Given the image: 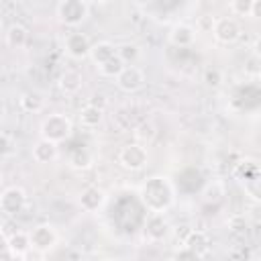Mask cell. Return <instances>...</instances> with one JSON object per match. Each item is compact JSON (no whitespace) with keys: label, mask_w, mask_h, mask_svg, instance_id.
<instances>
[{"label":"cell","mask_w":261,"mask_h":261,"mask_svg":"<svg viewBox=\"0 0 261 261\" xmlns=\"http://www.w3.org/2000/svg\"><path fill=\"white\" fill-rule=\"evenodd\" d=\"M139 200L149 212L165 214L175 204V188L167 175H151L141 181Z\"/></svg>","instance_id":"1"},{"label":"cell","mask_w":261,"mask_h":261,"mask_svg":"<svg viewBox=\"0 0 261 261\" xmlns=\"http://www.w3.org/2000/svg\"><path fill=\"white\" fill-rule=\"evenodd\" d=\"M71 133H73V122H71V118H69L67 114H63V112H53V114L45 116V118L41 120V124H39V135H41V139L51 141V143H55V145L67 141V139L71 137Z\"/></svg>","instance_id":"2"},{"label":"cell","mask_w":261,"mask_h":261,"mask_svg":"<svg viewBox=\"0 0 261 261\" xmlns=\"http://www.w3.org/2000/svg\"><path fill=\"white\" fill-rule=\"evenodd\" d=\"M55 14L61 24L80 27L90 14V4L86 0H61L55 6Z\"/></svg>","instance_id":"3"},{"label":"cell","mask_w":261,"mask_h":261,"mask_svg":"<svg viewBox=\"0 0 261 261\" xmlns=\"http://www.w3.org/2000/svg\"><path fill=\"white\" fill-rule=\"evenodd\" d=\"M116 159H118V165L122 169H126V171H141L149 163V151H147L145 145L128 143V145L120 147Z\"/></svg>","instance_id":"4"},{"label":"cell","mask_w":261,"mask_h":261,"mask_svg":"<svg viewBox=\"0 0 261 261\" xmlns=\"http://www.w3.org/2000/svg\"><path fill=\"white\" fill-rule=\"evenodd\" d=\"M29 239H31V249L45 255V253H49L57 245L59 234H57L53 224L43 222V224H37V226H33L29 230Z\"/></svg>","instance_id":"5"},{"label":"cell","mask_w":261,"mask_h":261,"mask_svg":"<svg viewBox=\"0 0 261 261\" xmlns=\"http://www.w3.org/2000/svg\"><path fill=\"white\" fill-rule=\"evenodd\" d=\"M243 29L239 24L237 18L232 16H220L214 18V27H212V37L220 43V45H232L241 39Z\"/></svg>","instance_id":"6"},{"label":"cell","mask_w":261,"mask_h":261,"mask_svg":"<svg viewBox=\"0 0 261 261\" xmlns=\"http://www.w3.org/2000/svg\"><path fill=\"white\" fill-rule=\"evenodd\" d=\"M29 204L27 192L18 186H10L6 190H2L0 194V212L6 216H16L20 214Z\"/></svg>","instance_id":"7"},{"label":"cell","mask_w":261,"mask_h":261,"mask_svg":"<svg viewBox=\"0 0 261 261\" xmlns=\"http://www.w3.org/2000/svg\"><path fill=\"white\" fill-rule=\"evenodd\" d=\"M169 232L171 228H169L165 214H155V212L147 214L145 224H143V239L147 243H161Z\"/></svg>","instance_id":"8"},{"label":"cell","mask_w":261,"mask_h":261,"mask_svg":"<svg viewBox=\"0 0 261 261\" xmlns=\"http://www.w3.org/2000/svg\"><path fill=\"white\" fill-rule=\"evenodd\" d=\"M114 82L124 94H135L145 86V71L139 65H124L122 71L114 77Z\"/></svg>","instance_id":"9"},{"label":"cell","mask_w":261,"mask_h":261,"mask_svg":"<svg viewBox=\"0 0 261 261\" xmlns=\"http://www.w3.org/2000/svg\"><path fill=\"white\" fill-rule=\"evenodd\" d=\"M90 39L86 33H80V31H73V33H67L65 39H63V51L67 53V57L75 59V61H82L90 55Z\"/></svg>","instance_id":"10"},{"label":"cell","mask_w":261,"mask_h":261,"mask_svg":"<svg viewBox=\"0 0 261 261\" xmlns=\"http://www.w3.org/2000/svg\"><path fill=\"white\" fill-rule=\"evenodd\" d=\"M106 200H108L106 192H104L102 188H98V186H88V188H84V190L80 192V196H77L80 208H82L84 212H90V214L100 212V210L106 206Z\"/></svg>","instance_id":"11"},{"label":"cell","mask_w":261,"mask_h":261,"mask_svg":"<svg viewBox=\"0 0 261 261\" xmlns=\"http://www.w3.org/2000/svg\"><path fill=\"white\" fill-rule=\"evenodd\" d=\"M196 37H198L196 29L192 24H188V22H175V24H171V29L167 33L169 43L175 45V47H181V49L184 47H192L196 43Z\"/></svg>","instance_id":"12"},{"label":"cell","mask_w":261,"mask_h":261,"mask_svg":"<svg viewBox=\"0 0 261 261\" xmlns=\"http://www.w3.org/2000/svg\"><path fill=\"white\" fill-rule=\"evenodd\" d=\"M210 245H212V243H210V237H208L206 230H202V228H192L181 247H186L188 251L196 253L198 257H204V255L210 253V249H212Z\"/></svg>","instance_id":"13"},{"label":"cell","mask_w":261,"mask_h":261,"mask_svg":"<svg viewBox=\"0 0 261 261\" xmlns=\"http://www.w3.org/2000/svg\"><path fill=\"white\" fill-rule=\"evenodd\" d=\"M31 155H33V161L41 163V165H47V163H53L57 157H59V147L51 141H45V139H39L33 149H31Z\"/></svg>","instance_id":"14"},{"label":"cell","mask_w":261,"mask_h":261,"mask_svg":"<svg viewBox=\"0 0 261 261\" xmlns=\"http://www.w3.org/2000/svg\"><path fill=\"white\" fill-rule=\"evenodd\" d=\"M6 249L12 257H24L31 251V239L27 230H14L6 237Z\"/></svg>","instance_id":"15"},{"label":"cell","mask_w":261,"mask_h":261,"mask_svg":"<svg viewBox=\"0 0 261 261\" xmlns=\"http://www.w3.org/2000/svg\"><path fill=\"white\" fill-rule=\"evenodd\" d=\"M114 55H116V47H114L110 41H98V43H92L88 57L92 59V63H94L96 67H100V65H104L106 61H110Z\"/></svg>","instance_id":"16"},{"label":"cell","mask_w":261,"mask_h":261,"mask_svg":"<svg viewBox=\"0 0 261 261\" xmlns=\"http://www.w3.org/2000/svg\"><path fill=\"white\" fill-rule=\"evenodd\" d=\"M18 106L29 114H39L45 108V96L39 90H27L18 98Z\"/></svg>","instance_id":"17"},{"label":"cell","mask_w":261,"mask_h":261,"mask_svg":"<svg viewBox=\"0 0 261 261\" xmlns=\"http://www.w3.org/2000/svg\"><path fill=\"white\" fill-rule=\"evenodd\" d=\"M29 39H31L29 29L22 27V24H12V27H8V31L4 33L6 45H8L10 49H16V51L24 49V47L29 45Z\"/></svg>","instance_id":"18"},{"label":"cell","mask_w":261,"mask_h":261,"mask_svg":"<svg viewBox=\"0 0 261 261\" xmlns=\"http://www.w3.org/2000/svg\"><path fill=\"white\" fill-rule=\"evenodd\" d=\"M57 86H59V90H61L65 96H71V94L80 92V88H82V73L75 71V69H65V71L59 75Z\"/></svg>","instance_id":"19"},{"label":"cell","mask_w":261,"mask_h":261,"mask_svg":"<svg viewBox=\"0 0 261 261\" xmlns=\"http://www.w3.org/2000/svg\"><path fill=\"white\" fill-rule=\"evenodd\" d=\"M77 118H80V124H82L84 128H96V126H100V124H102L104 110H100V108H96V106L86 104V106L80 110Z\"/></svg>","instance_id":"20"},{"label":"cell","mask_w":261,"mask_h":261,"mask_svg":"<svg viewBox=\"0 0 261 261\" xmlns=\"http://www.w3.org/2000/svg\"><path fill=\"white\" fill-rule=\"evenodd\" d=\"M232 175H234L237 179H241V181L257 179V177H259V165H257V161H253V159H243V161L237 163Z\"/></svg>","instance_id":"21"},{"label":"cell","mask_w":261,"mask_h":261,"mask_svg":"<svg viewBox=\"0 0 261 261\" xmlns=\"http://www.w3.org/2000/svg\"><path fill=\"white\" fill-rule=\"evenodd\" d=\"M116 57L124 63V65H135L141 57V49L137 43H122L116 47Z\"/></svg>","instance_id":"22"},{"label":"cell","mask_w":261,"mask_h":261,"mask_svg":"<svg viewBox=\"0 0 261 261\" xmlns=\"http://www.w3.org/2000/svg\"><path fill=\"white\" fill-rule=\"evenodd\" d=\"M67 163H69V167H73V169H88L92 163H94V157H92V153L88 151V149H73L71 153H69V157H67Z\"/></svg>","instance_id":"23"},{"label":"cell","mask_w":261,"mask_h":261,"mask_svg":"<svg viewBox=\"0 0 261 261\" xmlns=\"http://www.w3.org/2000/svg\"><path fill=\"white\" fill-rule=\"evenodd\" d=\"M155 135H157V130H155V126L151 124V122H141L137 128H135V143H139V145H149L153 139H155Z\"/></svg>","instance_id":"24"},{"label":"cell","mask_w":261,"mask_h":261,"mask_svg":"<svg viewBox=\"0 0 261 261\" xmlns=\"http://www.w3.org/2000/svg\"><path fill=\"white\" fill-rule=\"evenodd\" d=\"M202 82H204L208 88H218V86H222V82H224V73H222V69H218V67H206L204 73H202Z\"/></svg>","instance_id":"25"},{"label":"cell","mask_w":261,"mask_h":261,"mask_svg":"<svg viewBox=\"0 0 261 261\" xmlns=\"http://www.w3.org/2000/svg\"><path fill=\"white\" fill-rule=\"evenodd\" d=\"M122 67H124V63L114 55L110 61H106L104 65H100V67H98V73H100V75H104V77H116V75L122 71Z\"/></svg>","instance_id":"26"},{"label":"cell","mask_w":261,"mask_h":261,"mask_svg":"<svg viewBox=\"0 0 261 261\" xmlns=\"http://www.w3.org/2000/svg\"><path fill=\"white\" fill-rule=\"evenodd\" d=\"M251 6H253V0H230L228 12L232 16H251Z\"/></svg>","instance_id":"27"},{"label":"cell","mask_w":261,"mask_h":261,"mask_svg":"<svg viewBox=\"0 0 261 261\" xmlns=\"http://www.w3.org/2000/svg\"><path fill=\"white\" fill-rule=\"evenodd\" d=\"M212 27H214V16H210V14H202V16H198V22H196V33H212Z\"/></svg>","instance_id":"28"},{"label":"cell","mask_w":261,"mask_h":261,"mask_svg":"<svg viewBox=\"0 0 261 261\" xmlns=\"http://www.w3.org/2000/svg\"><path fill=\"white\" fill-rule=\"evenodd\" d=\"M171 261H202V257H198L196 253L188 251L186 247H179V249H177V251L173 253Z\"/></svg>","instance_id":"29"},{"label":"cell","mask_w":261,"mask_h":261,"mask_svg":"<svg viewBox=\"0 0 261 261\" xmlns=\"http://www.w3.org/2000/svg\"><path fill=\"white\" fill-rule=\"evenodd\" d=\"M12 153V139L6 133H0V159Z\"/></svg>","instance_id":"30"},{"label":"cell","mask_w":261,"mask_h":261,"mask_svg":"<svg viewBox=\"0 0 261 261\" xmlns=\"http://www.w3.org/2000/svg\"><path fill=\"white\" fill-rule=\"evenodd\" d=\"M259 177L257 179H249V181H245V192L253 198V200H259Z\"/></svg>","instance_id":"31"},{"label":"cell","mask_w":261,"mask_h":261,"mask_svg":"<svg viewBox=\"0 0 261 261\" xmlns=\"http://www.w3.org/2000/svg\"><path fill=\"white\" fill-rule=\"evenodd\" d=\"M88 104H90V106H96V108H100V110H104V106H106V98H104V94H94V96L90 98Z\"/></svg>","instance_id":"32"},{"label":"cell","mask_w":261,"mask_h":261,"mask_svg":"<svg viewBox=\"0 0 261 261\" xmlns=\"http://www.w3.org/2000/svg\"><path fill=\"white\" fill-rule=\"evenodd\" d=\"M190 230H192V228H190V226H186V224H181V226H177V228L173 230V232H175V237L179 239V247L184 245V241H186V237L190 234Z\"/></svg>","instance_id":"33"},{"label":"cell","mask_w":261,"mask_h":261,"mask_svg":"<svg viewBox=\"0 0 261 261\" xmlns=\"http://www.w3.org/2000/svg\"><path fill=\"white\" fill-rule=\"evenodd\" d=\"M257 63H259V57H257V55H251L249 61H247V67H245V69H247L249 73L257 75Z\"/></svg>","instance_id":"34"},{"label":"cell","mask_w":261,"mask_h":261,"mask_svg":"<svg viewBox=\"0 0 261 261\" xmlns=\"http://www.w3.org/2000/svg\"><path fill=\"white\" fill-rule=\"evenodd\" d=\"M259 12H261V2H259V0H253V6H251V18H259Z\"/></svg>","instance_id":"35"},{"label":"cell","mask_w":261,"mask_h":261,"mask_svg":"<svg viewBox=\"0 0 261 261\" xmlns=\"http://www.w3.org/2000/svg\"><path fill=\"white\" fill-rule=\"evenodd\" d=\"M6 116V104H4V100L0 98V120Z\"/></svg>","instance_id":"36"},{"label":"cell","mask_w":261,"mask_h":261,"mask_svg":"<svg viewBox=\"0 0 261 261\" xmlns=\"http://www.w3.org/2000/svg\"><path fill=\"white\" fill-rule=\"evenodd\" d=\"M0 186H2V171H0Z\"/></svg>","instance_id":"37"},{"label":"cell","mask_w":261,"mask_h":261,"mask_svg":"<svg viewBox=\"0 0 261 261\" xmlns=\"http://www.w3.org/2000/svg\"><path fill=\"white\" fill-rule=\"evenodd\" d=\"M0 29H2V16H0Z\"/></svg>","instance_id":"38"}]
</instances>
